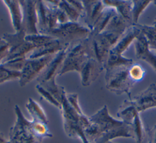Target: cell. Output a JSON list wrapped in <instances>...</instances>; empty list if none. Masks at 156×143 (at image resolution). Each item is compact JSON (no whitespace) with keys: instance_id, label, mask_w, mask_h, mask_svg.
<instances>
[{"instance_id":"83f0119b","label":"cell","mask_w":156,"mask_h":143,"mask_svg":"<svg viewBox=\"0 0 156 143\" xmlns=\"http://www.w3.org/2000/svg\"><path fill=\"white\" fill-rule=\"evenodd\" d=\"M150 49H152V50H154V51H156V48H150Z\"/></svg>"},{"instance_id":"d6986e66","label":"cell","mask_w":156,"mask_h":143,"mask_svg":"<svg viewBox=\"0 0 156 143\" xmlns=\"http://www.w3.org/2000/svg\"><path fill=\"white\" fill-rule=\"evenodd\" d=\"M132 21L133 25L138 24V20L141 14L149 5L154 3L156 5V1H132Z\"/></svg>"},{"instance_id":"277c9868","label":"cell","mask_w":156,"mask_h":143,"mask_svg":"<svg viewBox=\"0 0 156 143\" xmlns=\"http://www.w3.org/2000/svg\"><path fill=\"white\" fill-rule=\"evenodd\" d=\"M91 30L77 23L68 22L58 26L51 30L47 35L59 40L64 46H69L72 41H83L91 34Z\"/></svg>"},{"instance_id":"ffe728a7","label":"cell","mask_w":156,"mask_h":143,"mask_svg":"<svg viewBox=\"0 0 156 143\" xmlns=\"http://www.w3.org/2000/svg\"><path fill=\"white\" fill-rule=\"evenodd\" d=\"M141 33L146 38L150 48H156V27L154 25L137 24Z\"/></svg>"},{"instance_id":"ac0fdd59","label":"cell","mask_w":156,"mask_h":143,"mask_svg":"<svg viewBox=\"0 0 156 143\" xmlns=\"http://www.w3.org/2000/svg\"><path fill=\"white\" fill-rule=\"evenodd\" d=\"M47 124H48L39 120H31L33 134L36 139L40 142H41L43 138H51L52 136L47 126Z\"/></svg>"},{"instance_id":"7a4b0ae2","label":"cell","mask_w":156,"mask_h":143,"mask_svg":"<svg viewBox=\"0 0 156 143\" xmlns=\"http://www.w3.org/2000/svg\"><path fill=\"white\" fill-rule=\"evenodd\" d=\"M140 33L141 31L137 24L131 26L127 30L122 37L110 50L107 61L104 65L105 71L116 67L130 66L133 63L132 59L124 57L122 54L135 41Z\"/></svg>"},{"instance_id":"9a60e30c","label":"cell","mask_w":156,"mask_h":143,"mask_svg":"<svg viewBox=\"0 0 156 143\" xmlns=\"http://www.w3.org/2000/svg\"><path fill=\"white\" fill-rule=\"evenodd\" d=\"M3 2L8 7L13 26L15 32H18L22 28L23 21V9L20 1H4Z\"/></svg>"},{"instance_id":"e0dca14e","label":"cell","mask_w":156,"mask_h":143,"mask_svg":"<svg viewBox=\"0 0 156 143\" xmlns=\"http://www.w3.org/2000/svg\"><path fill=\"white\" fill-rule=\"evenodd\" d=\"M26 108L32 117V120H39L48 124V119L42 107L38 102L32 98H29L27 103Z\"/></svg>"},{"instance_id":"484cf974","label":"cell","mask_w":156,"mask_h":143,"mask_svg":"<svg viewBox=\"0 0 156 143\" xmlns=\"http://www.w3.org/2000/svg\"><path fill=\"white\" fill-rule=\"evenodd\" d=\"M95 143H114V142H113L112 141H107V142H97Z\"/></svg>"},{"instance_id":"5b68a950","label":"cell","mask_w":156,"mask_h":143,"mask_svg":"<svg viewBox=\"0 0 156 143\" xmlns=\"http://www.w3.org/2000/svg\"><path fill=\"white\" fill-rule=\"evenodd\" d=\"M117 116L132 129L133 139L141 143L144 138V127L140 112L130 100H124L120 106Z\"/></svg>"},{"instance_id":"8fae6325","label":"cell","mask_w":156,"mask_h":143,"mask_svg":"<svg viewBox=\"0 0 156 143\" xmlns=\"http://www.w3.org/2000/svg\"><path fill=\"white\" fill-rule=\"evenodd\" d=\"M69 46L58 52L45 69L38 76L37 78L39 84L44 83L49 80L55 79V76L59 75Z\"/></svg>"},{"instance_id":"52a82bcc","label":"cell","mask_w":156,"mask_h":143,"mask_svg":"<svg viewBox=\"0 0 156 143\" xmlns=\"http://www.w3.org/2000/svg\"><path fill=\"white\" fill-rule=\"evenodd\" d=\"M16 120L11 128L9 134L10 143H36L38 141L33 134L31 121L23 116L19 106H15Z\"/></svg>"},{"instance_id":"ba28073f","label":"cell","mask_w":156,"mask_h":143,"mask_svg":"<svg viewBox=\"0 0 156 143\" xmlns=\"http://www.w3.org/2000/svg\"><path fill=\"white\" fill-rule=\"evenodd\" d=\"M56 54L46 55L38 58H27L21 70V75L19 80L20 86H24L34 78L38 77Z\"/></svg>"},{"instance_id":"7c38bea8","label":"cell","mask_w":156,"mask_h":143,"mask_svg":"<svg viewBox=\"0 0 156 143\" xmlns=\"http://www.w3.org/2000/svg\"><path fill=\"white\" fill-rule=\"evenodd\" d=\"M135 57L150 65L156 72V51L150 49L149 44L141 33L134 41Z\"/></svg>"},{"instance_id":"44dd1931","label":"cell","mask_w":156,"mask_h":143,"mask_svg":"<svg viewBox=\"0 0 156 143\" xmlns=\"http://www.w3.org/2000/svg\"><path fill=\"white\" fill-rule=\"evenodd\" d=\"M129 72L130 78L135 83L143 79L145 76L146 71L141 65L133 62L129 66Z\"/></svg>"},{"instance_id":"30bf717a","label":"cell","mask_w":156,"mask_h":143,"mask_svg":"<svg viewBox=\"0 0 156 143\" xmlns=\"http://www.w3.org/2000/svg\"><path fill=\"white\" fill-rule=\"evenodd\" d=\"M140 113L156 108V85L151 83L145 89L130 99Z\"/></svg>"},{"instance_id":"3957f363","label":"cell","mask_w":156,"mask_h":143,"mask_svg":"<svg viewBox=\"0 0 156 143\" xmlns=\"http://www.w3.org/2000/svg\"><path fill=\"white\" fill-rule=\"evenodd\" d=\"M130 66L115 68L105 71V75L107 89L117 95L126 94L129 100L132 99L130 91L135 84L129 75Z\"/></svg>"},{"instance_id":"2e32d148","label":"cell","mask_w":156,"mask_h":143,"mask_svg":"<svg viewBox=\"0 0 156 143\" xmlns=\"http://www.w3.org/2000/svg\"><path fill=\"white\" fill-rule=\"evenodd\" d=\"M104 4L108 7L114 8L117 13L124 18L131 25L132 21V1H102Z\"/></svg>"},{"instance_id":"cb8c5ba5","label":"cell","mask_w":156,"mask_h":143,"mask_svg":"<svg viewBox=\"0 0 156 143\" xmlns=\"http://www.w3.org/2000/svg\"><path fill=\"white\" fill-rule=\"evenodd\" d=\"M146 132L149 138L147 143H156V124L152 128H147Z\"/></svg>"},{"instance_id":"f1b7e54d","label":"cell","mask_w":156,"mask_h":143,"mask_svg":"<svg viewBox=\"0 0 156 143\" xmlns=\"http://www.w3.org/2000/svg\"><path fill=\"white\" fill-rule=\"evenodd\" d=\"M4 143H10V142H9V141H6V142H4Z\"/></svg>"},{"instance_id":"4fadbf2b","label":"cell","mask_w":156,"mask_h":143,"mask_svg":"<svg viewBox=\"0 0 156 143\" xmlns=\"http://www.w3.org/2000/svg\"><path fill=\"white\" fill-rule=\"evenodd\" d=\"M84 7L83 15L85 16V23L87 27L92 30L94 24L105 7L103 1H82Z\"/></svg>"},{"instance_id":"6da1fadb","label":"cell","mask_w":156,"mask_h":143,"mask_svg":"<svg viewBox=\"0 0 156 143\" xmlns=\"http://www.w3.org/2000/svg\"><path fill=\"white\" fill-rule=\"evenodd\" d=\"M89 120L96 125L101 134L94 143L111 141L117 138L133 139L131 128L122 120L112 117L109 114L106 105L90 116Z\"/></svg>"},{"instance_id":"9c48e42d","label":"cell","mask_w":156,"mask_h":143,"mask_svg":"<svg viewBox=\"0 0 156 143\" xmlns=\"http://www.w3.org/2000/svg\"><path fill=\"white\" fill-rule=\"evenodd\" d=\"M37 2L34 1H20L23 9L22 28L26 35L40 34L38 31V15Z\"/></svg>"},{"instance_id":"8992f818","label":"cell","mask_w":156,"mask_h":143,"mask_svg":"<svg viewBox=\"0 0 156 143\" xmlns=\"http://www.w3.org/2000/svg\"><path fill=\"white\" fill-rule=\"evenodd\" d=\"M26 35L25 32L22 29L14 34H4L2 38L9 46V53L2 63L16 58H27V54L37 48L34 44L25 40Z\"/></svg>"},{"instance_id":"7402d4cb","label":"cell","mask_w":156,"mask_h":143,"mask_svg":"<svg viewBox=\"0 0 156 143\" xmlns=\"http://www.w3.org/2000/svg\"><path fill=\"white\" fill-rule=\"evenodd\" d=\"M21 75V72L10 70L0 64V83L17 78L20 79Z\"/></svg>"},{"instance_id":"5bb4252c","label":"cell","mask_w":156,"mask_h":143,"mask_svg":"<svg viewBox=\"0 0 156 143\" xmlns=\"http://www.w3.org/2000/svg\"><path fill=\"white\" fill-rule=\"evenodd\" d=\"M104 69V65L96 60L90 58L80 72L82 84L84 86L90 85Z\"/></svg>"},{"instance_id":"603a6c76","label":"cell","mask_w":156,"mask_h":143,"mask_svg":"<svg viewBox=\"0 0 156 143\" xmlns=\"http://www.w3.org/2000/svg\"><path fill=\"white\" fill-rule=\"evenodd\" d=\"M36 89L38 93L40 94L41 97L47 100L49 103L53 105L58 108H62V104L59 103L53 96L47 90H46L43 87H42L40 84L36 85Z\"/></svg>"},{"instance_id":"4316f807","label":"cell","mask_w":156,"mask_h":143,"mask_svg":"<svg viewBox=\"0 0 156 143\" xmlns=\"http://www.w3.org/2000/svg\"><path fill=\"white\" fill-rule=\"evenodd\" d=\"M154 26H155L156 27V18H155V20H154Z\"/></svg>"},{"instance_id":"d4e9b609","label":"cell","mask_w":156,"mask_h":143,"mask_svg":"<svg viewBox=\"0 0 156 143\" xmlns=\"http://www.w3.org/2000/svg\"><path fill=\"white\" fill-rule=\"evenodd\" d=\"M7 141L4 139L3 134H2L1 133H0V143H4L5 142Z\"/></svg>"}]
</instances>
